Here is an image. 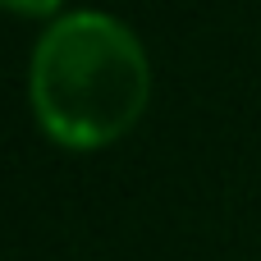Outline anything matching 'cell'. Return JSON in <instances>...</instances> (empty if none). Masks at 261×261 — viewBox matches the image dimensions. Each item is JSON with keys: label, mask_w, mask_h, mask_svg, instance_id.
I'll list each match as a JSON object with an SVG mask.
<instances>
[{"label": "cell", "mask_w": 261, "mask_h": 261, "mask_svg": "<svg viewBox=\"0 0 261 261\" xmlns=\"http://www.w3.org/2000/svg\"><path fill=\"white\" fill-rule=\"evenodd\" d=\"M28 92L41 128L73 151L124 138L151 92L138 32L101 9L60 14L32 46Z\"/></svg>", "instance_id": "1"}, {"label": "cell", "mask_w": 261, "mask_h": 261, "mask_svg": "<svg viewBox=\"0 0 261 261\" xmlns=\"http://www.w3.org/2000/svg\"><path fill=\"white\" fill-rule=\"evenodd\" d=\"M0 5L14 14H55L60 9V0H0Z\"/></svg>", "instance_id": "2"}]
</instances>
